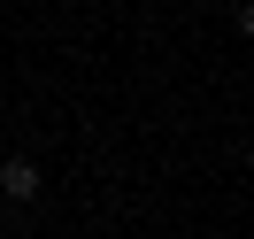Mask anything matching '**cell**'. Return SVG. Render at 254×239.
I'll list each match as a JSON object with an SVG mask.
<instances>
[{
  "label": "cell",
  "instance_id": "cell-1",
  "mask_svg": "<svg viewBox=\"0 0 254 239\" xmlns=\"http://www.w3.org/2000/svg\"><path fill=\"white\" fill-rule=\"evenodd\" d=\"M39 185H47V177H39V162H0V193H8V201H39Z\"/></svg>",
  "mask_w": 254,
  "mask_h": 239
}]
</instances>
